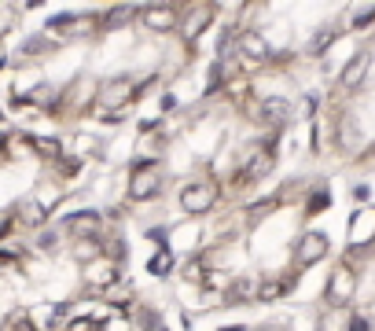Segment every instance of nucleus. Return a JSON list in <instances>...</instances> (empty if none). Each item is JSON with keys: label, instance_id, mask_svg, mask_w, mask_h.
Returning a JSON list of instances; mask_svg holds the SVG:
<instances>
[{"label": "nucleus", "instance_id": "2eb2a0df", "mask_svg": "<svg viewBox=\"0 0 375 331\" xmlns=\"http://www.w3.org/2000/svg\"><path fill=\"white\" fill-rule=\"evenodd\" d=\"M254 298H257V276H250V273H236L228 280V287L221 291V305H228V309L254 305Z\"/></svg>", "mask_w": 375, "mask_h": 331}, {"label": "nucleus", "instance_id": "ea45409f", "mask_svg": "<svg viewBox=\"0 0 375 331\" xmlns=\"http://www.w3.org/2000/svg\"><path fill=\"white\" fill-rule=\"evenodd\" d=\"M0 331H8V328H4V324H0Z\"/></svg>", "mask_w": 375, "mask_h": 331}, {"label": "nucleus", "instance_id": "cd10ccee", "mask_svg": "<svg viewBox=\"0 0 375 331\" xmlns=\"http://www.w3.org/2000/svg\"><path fill=\"white\" fill-rule=\"evenodd\" d=\"M26 258H30V254H26L22 243H4V247H0V273H4V269H19Z\"/></svg>", "mask_w": 375, "mask_h": 331}, {"label": "nucleus", "instance_id": "c85d7f7f", "mask_svg": "<svg viewBox=\"0 0 375 331\" xmlns=\"http://www.w3.org/2000/svg\"><path fill=\"white\" fill-rule=\"evenodd\" d=\"M144 239H151L154 250H159V247H170V228H166V225H151V228H144Z\"/></svg>", "mask_w": 375, "mask_h": 331}, {"label": "nucleus", "instance_id": "4468645a", "mask_svg": "<svg viewBox=\"0 0 375 331\" xmlns=\"http://www.w3.org/2000/svg\"><path fill=\"white\" fill-rule=\"evenodd\" d=\"M136 8L140 4H107L96 11V37L118 33L125 26H136Z\"/></svg>", "mask_w": 375, "mask_h": 331}, {"label": "nucleus", "instance_id": "f3484780", "mask_svg": "<svg viewBox=\"0 0 375 331\" xmlns=\"http://www.w3.org/2000/svg\"><path fill=\"white\" fill-rule=\"evenodd\" d=\"M56 41H51V37H45L41 30H37V33H30V37H26V41L15 48V59H11V63H15V67H26V63H41V59H48L51 52H56Z\"/></svg>", "mask_w": 375, "mask_h": 331}, {"label": "nucleus", "instance_id": "6e6552de", "mask_svg": "<svg viewBox=\"0 0 375 331\" xmlns=\"http://www.w3.org/2000/svg\"><path fill=\"white\" fill-rule=\"evenodd\" d=\"M331 254V239H328V232H320V228H305V232L294 239V258H291V265L298 273H305V269H313V265H320Z\"/></svg>", "mask_w": 375, "mask_h": 331}, {"label": "nucleus", "instance_id": "412c9836", "mask_svg": "<svg viewBox=\"0 0 375 331\" xmlns=\"http://www.w3.org/2000/svg\"><path fill=\"white\" fill-rule=\"evenodd\" d=\"M144 269H147V276H154V280H170L173 273H177V254H173V247H159L151 254V258L144 261Z\"/></svg>", "mask_w": 375, "mask_h": 331}, {"label": "nucleus", "instance_id": "dca6fc26", "mask_svg": "<svg viewBox=\"0 0 375 331\" xmlns=\"http://www.w3.org/2000/svg\"><path fill=\"white\" fill-rule=\"evenodd\" d=\"M19 144H26L37 159L48 162V166L67 155V144H63V136H51V133H19Z\"/></svg>", "mask_w": 375, "mask_h": 331}, {"label": "nucleus", "instance_id": "5701e85b", "mask_svg": "<svg viewBox=\"0 0 375 331\" xmlns=\"http://www.w3.org/2000/svg\"><path fill=\"white\" fill-rule=\"evenodd\" d=\"M133 328H136V331H166V316H162L159 305L136 302V309H133Z\"/></svg>", "mask_w": 375, "mask_h": 331}, {"label": "nucleus", "instance_id": "7ed1b4c3", "mask_svg": "<svg viewBox=\"0 0 375 331\" xmlns=\"http://www.w3.org/2000/svg\"><path fill=\"white\" fill-rule=\"evenodd\" d=\"M225 202V184L217 181L214 173H202V177H191V181L180 184L177 192V210L184 218L199 221V218H210V213Z\"/></svg>", "mask_w": 375, "mask_h": 331}, {"label": "nucleus", "instance_id": "a211bd4d", "mask_svg": "<svg viewBox=\"0 0 375 331\" xmlns=\"http://www.w3.org/2000/svg\"><path fill=\"white\" fill-rule=\"evenodd\" d=\"M51 170V184H70V181H77V177H81V170H85V159L81 155H74V151H67V155H63L59 162H51L48 166Z\"/></svg>", "mask_w": 375, "mask_h": 331}, {"label": "nucleus", "instance_id": "2f4dec72", "mask_svg": "<svg viewBox=\"0 0 375 331\" xmlns=\"http://www.w3.org/2000/svg\"><path fill=\"white\" fill-rule=\"evenodd\" d=\"M180 107V96L173 92V88H170V92H162V99H159V111H162V118H170V114Z\"/></svg>", "mask_w": 375, "mask_h": 331}, {"label": "nucleus", "instance_id": "f8f14e48", "mask_svg": "<svg viewBox=\"0 0 375 331\" xmlns=\"http://www.w3.org/2000/svg\"><path fill=\"white\" fill-rule=\"evenodd\" d=\"M353 291H357V269L353 265L339 261L328 276V287H324V302L331 309H346V305L353 302Z\"/></svg>", "mask_w": 375, "mask_h": 331}, {"label": "nucleus", "instance_id": "39448f33", "mask_svg": "<svg viewBox=\"0 0 375 331\" xmlns=\"http://www.w3.org/2000/svg\"><path fill=\"white\" fill-rule=\"evenodd\" d=\"M136 107V78L133 74H114L103 78L93 88V114H114V111H129Z\"/></svg>", "mask_w": 375, "mask_h": 331}, {"label": "nucleus", "instance_id": "f03ea898", "mask_svg": "<svg viewBox=\"0 0 375 331\" xmlns=\"http://www.w3.org/2000/svg\"><path fill=\"white\" fill-rule=\"evenodd\" d=\"M166 192V166L162 155H136L129 162V181H125V202L129 207H147L162 199Z\"/></svg>", "mask_w": 375, "mask_h": 331}, {"label": "nucleus", "instance_id": "393cba45", "mask_svg": "<svg viewBox=\"0 0 375 331\" xmlns=\"http://www.w3.org/2000/svg\"><path fill=\"white\" fill-rule=\"evenodd\" d=\"M63 236L59 232V225H45L41 232H33V250H41V254H59V243H63Z\"/></svg>", "mask_w": 375, "mask_h": 331}, {"label": "nucleus", "instance_id": "1a4fd4ad", "mask_svg": "<svg viewBox=\"0 0 375 331\" xmlns=\"http://www.w3.org/2000/svg\"><path fill=\"white\" fill-rule=\"evenodd\" d=\"M125 269H118L114 261L107 258H96L93 265H85L81 269V280H85V291H88V298H103L107 291H114L118 284H125Z\"/></svg>", "mask_w": 375, "mask_h": 331}, {"label": "nucleus", "instance_id": "f257e3e1", "mask_svg": "<svg viewBox=\"0 0 375 331\" xmlns=\"http://www.w3.org/2000/svg\"><path fill=\"white\" fill-rule=\"evenodd\" d=\"M276 162H280V136L276 133H265L262 140H247L243 151L236 155V162H232L228 177L221 181L225 184V195H247V192H254V188L276 170Z\"/></svg>", "mask_w": 375, "mask_h": 331}, {"label": "nucleus", "instance_id": "0eeeda50", "mask_svg": "<svg viewBox=\"0 0 375 331\" xmlns=\"http://www.w3.org/2000/svg\"><path fill=\"white\" fill-rule=\"evenodd\" d=\"M180 11L184 4H173V0H151V4L136 8V26L151 33V37H170L180 26Z\"/></svg>", "mask_w": 375, "mask_h": 331}, {"label": "nucleus", "instance_id": "aec40b11", "mask_svg": "<svg viewBox=\"0 0 375 331\" xmlns=\"http://www.w3.org/2000/svg\"><path fill=\"white\" fill-rule=\"evenodd\" d=\"M103 232H107V228H103ZM103 232H99V236L74 239V243H70V258L81 265V269H85V265H93L96 258H103Z\"/></svg>", "mask_w": 375, "mask_h": 331}, {"label": "nucleus", "instance_id": "7c9ffc66", "mask_svg": "<svg viewBox=\"0 0 375 331\" xmlns=\"http://www.w3.org/2000/svg\"><path fill=\"white\" fill-rule=\"evenodd\" d=\"M159 81H162V74H144V78H136V104L147 92H154V85H159Z\"/></svg>", "mask_w": 375, "mask_h": 331}, {"label": "nucleus", "instance_id": "ddd939ff", "mask_svg": "<svg viewBox=\"0 0 375 331\" xmlns=\"http://www.w3.org/2000/svg\"><path fill=\"white\" fill-rule=\"evenodd\" d=\"M11 210H15L22 232H41V228L51 221V202L41 199V195H26V199H19Z\"/></svg>", "mask_w": 375, "mask_h": 331}, {"label": "nucleus", "instance_id": "f704fd0d", "mask_svg": "<svg viewBox=\"0 0 375 331\" xmlns=\"http://www.w3.org/2000/svg\"><path fill=\"white\" fill-rule=\"evenodd\" d=\"M125 118H129V111H114V114H99V122H103V125H111V129H114V125H125Z\"/></svg>", "mask_w": 375, "mask_h": 331}, {"label": "nucleus", "instance_id": "20e7f679", "mask_svg": "<svg viewBox=\"0 0 375 331\" xmlns=\"http://www.w3.org/2000/svg\"><path fill=\"white\" fill-rule=\"evenodd\" d=\"M217 15H221V4H206V0H199V4H184V11H180L177 37H180V45H184L188 56L199 52L202 37L217 26Z\"/></svg>", "mask_w": 375, "mask_h": 331}, {"label": "nucleus", "instance_id": "9b49d317", "mask_svg": "<svg viewBox=\"0 0 375 331\" xmlns=\"http://www.w3.org/2000/svg\"><path fill=\"white\" fill-rule=\"evenodd\" d=\"M103 228H107V221H103V210L96 207H81V210H70L59 218V232L70 239H85V236H99Z\"/></svg>", "mask_w": 375, "mask_h": 331}, {"label": "nucleus", "instance_id": "6ab92c4d", "mask_svg": "<svg viewBox=\"0 0 375 331\" xmlns=\"http://www.w3.org/2000/svg\"><path fill=\"white\" fill-rule=\"evenodd\" d=\"M368 67H372L368 52H357V56H353V59L342 67V74H339V85L346 88V92H353V88H360V85H365V78H368Z\"/></svg>", "mask_w": 375, "mask_h": 331}, {"label": "nucleus", "instance_id": "c9c22d12", "mask_svg": "<svg viewBox=\"0 0 375 331\" xmlns=\"http://www.w3.org/2000/svg\"><path fill=\"white\" fill-rule=\"evenodd\" d=\"M217 331H250L247 324H217Z\"/></svg>", "mask_w": 375, "mask_h": 331}, {"label": "nucleus", "instance_id": "72a5a7b5", "mask_svg": "<svg viewBox=\"0 0 375 331\" xmlns=\"http://www.w3.org/2000/svg\"><path fill=\"white\" fill-rule=\"evenodd\" d=\"M375 324H372V316H365V313H353L350 321H346V331H372Z\"/></svg>", "mask_w": 375, "mask_h": 331}, {"label": "nucleus", "instance_id": "a878e982", "mask_svg": "<svg viewBox=\"0 0 375 331\" xmlns=\"http://www.w3.org/2000/svg\"><path fill=\"white\" fill-rule=\"evenodd\" d=\"M0 324H4L8 331H41V324H37V313L33 309H22V305H19V309H11Z\"/></svg>", "mask_w": 375, "mask_h": 331}, {"label": "nucleus", "instance_id": "9d476101", "mask_svg": "<svg viewBox=\"0 0 375 331\" xmlns=\"http://www.w3.org/2000/svg\"><path fill=\"white\" fill-rule=\"evenodd\" d=\"M236 56L243 63H254V67H269L276 56V48L273 41L265 37V30H257V26H243L239 37H236Z\"/></svg>", "mask_w": 375, "mask_h": 331}, {"label": "nucleus", "instance_id": "4be33fe9", "mask_svg": "<svg viewBox=\"0 0 375 331\" xmlns=\"http://www.w3.org/2000/svg\"><path fill=\"white\" fill-rule=\"evenodd\" d=\"M41 313H45L41 331H67L70 316H74V302H48Z\"/></svg>", "mask_w": 375, "mask_h": 331}, {"label": "nucleus", "instance_id": "bb28decb", "mask_svg": "<svg viewBox=\"0 0 375 331\" xmlns=\"http://www.w3.org/2000/svg\"><path fill=\"white\" fill-rule=\"evenodd\" d=\"M335 37H339V30H335V26L317 30V33H313V41H309V48H305V56H309V59H320V56H324L328 48L335 45Z\"/></svg>", "mask_w": 375, "mask_h": 331}, {"label": "nucleus", "instance_id": "58836bf2", "mask_svg": "<svg viewBox=\"0 0 375 331\" xmlns=\"http://www.w3.org/2000/svg\"><path fill=\"white\" fill-rule=\"evenodd\" d=\"M0 56H4V45H0Z\"/></svg>", "mask_w": 375, "mask_h": 331}, {"label": "nucleus", "instance_id": "423d86ee", "mask_svg": "<svg viewBox=\"0 0 375 331\" xmlns=\"http://www.w3.org/2000/svg\"><path fill=\"white\" fill-rule=\"evenodd\" d=\"M243 114H247V122H254V125H262L265 133H283L291 125V118H294V107H291V99L287 96H250L247 99V107H243Z\"/></svg>", "mask_w": 375, "mask_h": 331}, {"label": "nucleus", "instance_id": "b1692460", "mask_svg": "<svg viewBox=\"0 0 375 331\" xmlns=\"http://www.w3.org/2000/svg\"><path fill=\"white\" fill-rule=\"evenodd\" d=\"M302 202H305V207H302L305 218H320L324 210H331V188H328V184H313V188L305 192Z\"/></svg>", "mask_w": 375, "mask_h": 331}, {"label": "nucleus", "instance_id": "c756f323", "mask_svg": "<svg viewBox=\"0 0 375 331\" xmlns=\"http://www.w3.org/2000/svg\"><path fill=\"white\" fill-rule=\"evenodd\" d=\"M372 22H375V4L372 8H357L353 19H350V30H368Z\"/></svg>", "mask_w": 375, "mask_h": 331}, {"label": "nucleus", "instance_id": "4c0bfd02", "mask_svg": "<svg viewBox=\"0 0 375 331\" xmlns=\"http://www.w3.org/2000/svg\"><path fill=\"white\" fill-rule=\"evenodd\" d=\"M8 67H11V59H8V56H0V74H4Z\"/></svg>", "mask_w": 375, "mask_h": 331}, {"label": "nucleus", "instance_id": "473e14b6", "mask_svg": "<svg viewBox=\"0 0 375 331\" xmlns=\"http://www.w3.org/2000/svg\"><path fill=\"white\" fill-rule=\"evenodd\" d=\"M19 140V133H11V129H0V162H8L11 159V144Z\"/></svg>", "mask_w": 375, "mask_h": 331}, {"label": "nucleus", "instance_id": "e433bc0d", "mask_svg": "<svg viewBox=\"0 0 375 331\" xmlns=\"http://www.w3.org/2000/svg\"><path fill=\"white\" fill-rule=\"evenodd\" d=\"M0 129H8V107L0 104Z\"/></svg>", "mask_w": 375, "mask_h": 331}]
</instances>
